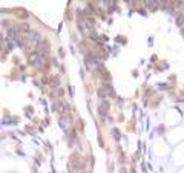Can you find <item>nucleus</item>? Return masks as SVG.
Wrapping results in <instances>:
<instances>
[{
    "label": "nucleus",
    "mask_w": 184,
    "mask_h": 173,
    "mask_svg": "<svg viewBox=\"0 0 184 173\" xmlns=\"http://www.w3.org/2000/svg\"><path fill=\"white\" fill-rule=\"evenodd\" d=\"M42 83L43 84H48V83H49V78H48V77H42Z\"/></svg>",
    "instance_id": "nucleus-14"
},
{
    "label": "nucleus",
    "mask_w": 184,
    "mask_h": 173,
    "mask_svg": "<svg viewBox=\"0 0 184 173\" xmlns=\"http://www.w3.org/2000/svg\"><path fill=\"white\" fill-rule=\"evenodd\" d=\"M183 3H184V2H183Z\"/></svg>",
    "instance_id": "nucleus-18"
},
{
    "label": "nucleus",
    "mask_w": 184,
    "mask_h": 173,
    "mask_svg": "<svg viewBox=\"0 0 184 173\" xmlns=\"http://www.w3.org/2000/svg\"><path fill=\"white\" fill-rule=\"evenodd\" d=\"M49 81H51V86L55 89V88H58V84H60V77H52Z\"/></svg>",
    "instance_id": "nucleus-11"
},
{
    "label": "nucleus",
    "mask_w": 184,
    "mask_h": 173,
    "mask_svg": "<svg viewBox=\"0 0 184 173\" xmlns=\"http://www.w3.org/2000/svg\"><path fill=\"white\" fill-rule=\"evenodd\" d=\"M86 169V161L78 153H72L69 158V170H84Z\"/></svg>",
    "instance_id": "nucleus-1"
},
{
    "label": "nucleus",
    "mask_w": 184,
    "mask_h": 173,
    "mask_svg": "<svg viewBox=\"0 0 184 173\" xmlns=\"http://www.w3.org/2000/svg\"><path fill=\"white\" fill-rule=\"evenodd\" d=\"M68 143H69V145H72L74 144V141L77 139V132H75V129H68Z\"/></svg>",
    "instance_id": "nucleus-8"
},
{
    "label": "nucleus",
    "mask_w": 184,
    "mask_h": 173,
    "mask_svg": "<svg viewBox=\"0 0 184 173\" xmlns=\"http://www.w3.org/2000/svg\"><path fill=\"white\" fill-rule=\"evenodd\" d=\"M19 28H17V25H11L9 28H6V37L8 39H11L12 41H15V39L19 37Z\"/></svg>",
    "instance_id": "nucleus-6"
},
{
    "label": "nucleus",
    "mask_w": 184,
    "mask_h": 173,
    "mask_svg": "<svg viewBox=\"0 0 184 173\" xmlns=\"http://www.w3.org/2000/svg\"><path fill=\"white\" fill-rule=\"evenodd\" d=\"M183 25H184V14L180 12L176 17V26H183Z\"/></svg>",
    "instance_id": "nucleus-12"
},
{
    "label": "nucleus",
    "mask_w": 184,
    "mask_h": 173,
    "mask_svg": "<svg viewBox=\"0 0 184 173\" xmlns=\"http://www.w3.org/2000/svg\"><path fill=\"white\" fill-rule=\"evenodd\" d=\"M14 11H15V12H17V14H15V15H17V17H19V19H23V20H26V19H28V17H29L28 11H25V9H14Z\"/></svg>",
    "instance_id": "nucleus-10"
},
{
    "label": "nucleus",
    "mask_w": 184,
    "mask_h": 173,
    "mask_svg": "<svg viewBox=\"0 0 184 173\" xmlns=\"http://www.w3.org/2000/svg\"><path fill=\"white\" fill-rule=\"evenodd\" d=\"M42 41H43V37H42V34H40L39 31L32 29L29 34H28V46H31V48H39Z\"/></svg>",
    "instance_id": "nucleus-2"
},
{
    "label": "nucleus",
    "mask_w": 184,
    "mask_h": 173,
    "mask_svg": "<svg viewBox=\"0 0 184 173\" xmlns=\"http://www.w3.org/2000/svg\"><path fill=\"white\" fill-rule=\"evenodd\" d=\"M100 2H104V0H100Z\"/></svg>",
    "instance_id": "nucleus-17"
},
{
    "label": "nucleus",
    "mask_w": 184,
    "mask_h": 173,
    "mask_svg": "<svg viewBox=\"0 0 184 173\" xmlns=\"http://www.w3.org/2000/svg\"><path fill=\"white\" fill-rule=\"evenodd\" d=\"M28 61H29L31 66H37V64H40L42 61H45V58H43L37 51H32L31 54H28Z\"/></svg>",
    "instance_id": "nucleus-4"
},
{
    "label": "nucleus",
    "mask_w": 184,
    "mask_h": 173,
    "mask_svg": "<svg viewBox=\"0 0 184 173\" xmlns=\"http://www.w3.org/2000/svg\"><path fill=\"white\" fill-rule=\"evenodd\" d=\"M52 110L57 112L58 115H66L68 110H69V104H68L64 100H57V101L52 104Z\"/></svg>",
    "instance_id": "nucleus-3"
},
{
    "label": "nucleus",
    "mask_w": 184,
    "mask_h": 173,
    "mask_svg": "<svg viewBox=\"0 0 184 173\" xmlns=\"http://www.w3.org/2000/svg\"><path fill=\"white\" fill-rule=\"evenodd\" d=\"M112 133H113V138H115V139H120V132H118V130H115V129H113Z\"/></svg>",
    "instance_id": "nucleus-13"
},
{
    "label": "nucleus",
    "mask_w": 184,
    "mask_h": 173,
    "mask_svg": "<svg viewBox=\"0 0 184 173\" xmlns=\"http://www.w3.org/2000/svg\"><path fill=\"white\" fill-rule=\"evenodd\" d=\"M17 28H19V32H20V34H26V35H28L29 32L32 31L31 26H29L28 23H20V25H17Z\"/></svg>",
    "instance_id": "nucleus-9"
},
{
    "label": "nucleus",
    "mask_w": 184,
    "mask_h": 173,
    "mask_svg": "<svg viewBox=\"0 0 184 173\" xmlns=\"http://www.w3.org/2000/svg\"><path fill=\"white\" fill-rule=\"evenodd\" d=\"M112 2H118V0H112Z\"/></svg>",
    "instance_id": "nucleus-16"
},
{
    "label": "nucleus",
    "mask_w": 184,
    "mask_h": 173,
    "mask_svg": "<svg viewBox=\"0 0 184 173\" xmlns=\"http://www.w3.org/2000/svg\"><path fill=\"white\" fill-rule=\"evenodd\" d=\"M63 89H57V94H58V96H63Z\"/></svg>",
    "instance_id": "nucleus-15"
},
{
    "label": "nucleus",
    "mask_w": 184,
    "mask_h": 173,
    "mask_svg": "<svg viewBox=\"0 0 184 173\" xmlns=\"http://www.w3.org/2000/svg\"><path fill=\"white\" fill-rule=\"evenodd\" d=\"M58 124H60V127L62 129H64V130H68V129H71L72 126V120H71V116L68 115H60V118H58Z\"/></svg>",
    "instance_id": "nucleus-5"
},
{
    "label": "nucleus",
    "mask_w": 184,
    "mask_h": 173,
    "mask_svg": "<svg viewBox=\"0 0 184 173\" xmlns=\"http://www.w3.org/2000/svg\"><path fill=\"white\" fill-rule=\"evenodd\" d=\"M109 107H111L109 101H107V100H101V103H100V107H98L100 115H101V116H103V115H106V113L109 112Z\"/></svg>",
    "instance_id": "nucleus-7"
}]
</instances>
